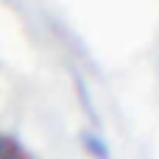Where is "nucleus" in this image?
Listing matches in <instances>:
<instances>
[{
	"mask_svg": "<svg viewBox=\"0 0 159 159\" xmlns=\"http://www.w3.org/2000/svg\"><path fill=\"white\" fill-rule=\"evenodd\" d=\"M81 143H84V148L92 154V157L98 159H109V148H106V143L101 140V134H81Z\"/></svg>",
	"mask_w": 159,
	"mask_h": 159,
	"instance_id": "obj_2",
	"label": "nucleus"
},
{
	"mask_svg": "<svg viewBox=\"0 0 159 159\" xmlns=\"http://www.w3.org/2000/svg\"><path fill=\"white\" fill-rule=\"evenodd\" d=\"M0 159H28V151L8 134L0 131Z\"/></svg>",
	"mask_w": 159,
	"mask_h": 159,
	"instance_id": "obj_1",
	"label": "nucleus"
}]
</instances>
